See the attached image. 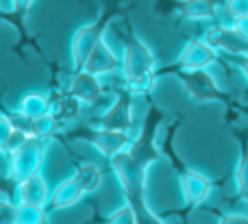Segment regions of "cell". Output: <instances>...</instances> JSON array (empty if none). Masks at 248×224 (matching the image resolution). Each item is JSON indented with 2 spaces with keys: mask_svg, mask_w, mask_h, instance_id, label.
<instances>
[{
  "mask_svg": "<svg viewBox=\"0 0 248 224\" xmlns=\"http://www.w3.org/2000/svg\"><path fill=\"white\" fill-rule=\"evenodd\" d=\"M131 122V107H128V100H116V103L109 107V111L100 118V129H113V131H124Z\"/></svg>",
  "mask_w": 248,
  "mask_h": 224,
  "instance_id": "30bf717a",
  "label": "cell"
},
{
  "mask_svg": "<svg viewBox=\"0 0 248 224\" xmlns=\"http://www.w3.org/2000/svg\"><path fill=\"white\" fill-rule=\"evenodd\" d=\"M24 137L26 135L17 133V131L13 129L11 118H7V116L0 113V150H11V148L17 146Z\"/></svg>",
  "mask_w": 248,
  "mask_h": 224,
  "instance_id": "7c38bea8",
  "label": "cell"
},
{
  "mask_svg": "<svg viewBox=\"0 0 248 224\" xmlns=\"http://www.w3.org/2000/svg\"><path fill=\"white\" fill-rule=\"evenodd\" d=\"M55 129H57V116H52V113L33 120V137L46 139V137H50V135L55 133Z\"/></svg>",
  "mask_w": 248,
  "mask_h": 224,
  "instance_id": "5bb4252c",
  "label": "cell"
},
{
  "mask_svg": "<svg viewBox=\"0 0 248 224\" xmlns=\"http://www.w3.org/2000/svg\"><path fill=\"white\" fill-rule=\"evenodd\" d=\"M72 177L77 179V183L81 185L83 194H94V192L100 187V183H103L100 168L96 164H90V161H85V164L78 165V168L74 170Z\"/></svg>",
  "mask_w": 248,
  "mask_h": 224,
  "instance_id": "8fae6325",
  "label": "cell"
},
{
  "mask_svg": "<svg viewBox=\"0 0 248 224\" xmlns=\"http://www.w3.org/2000/svg\"><path fill=\"white\" fill-rule=\"evenodd\" d=\"M48 200H50V190L46 185V179L39 172L17 183V203L20 205H33V207L46 209Z\"/></svg>",
  "mask_w": 248,
  "mask_h": 224,
  "instance_id": "277c9868",
  "label": "cell"
},
{
  "mask_svg": "<svg viewBox=\"0 0 248 224\" xmlns=\"http://www.w3.org/2000/svg\"><path fill=\"white\" fill-rule=\"evenodd\" d=\"M107 224H137L135 209L131 207H120L107 218Z\"/></svg>",
  "mask_w": 248,
  "mask_h": 224,
  "instance_id": "9a60e30c",
  "label": "cell"
},
{
  "mask_svg": "<svg viewBox=\"0 0 248 224\" xmlns=\"http://www.w3.org/2000/svg\"><path fill=\"white\" fill-rule=\"evenodd\" d=\"M90 142L98 148V152H103L105 157H116L118 152L124 150V146L128 144L126 133L124 131H113V129H98L96 133H92Z\"/></svg>",
  "mask_w": 248,
  "mask_h": 224,
  "instance_id": "ba28073f",
  "label": "cell"
},
{
  "mask_svg": "<svg viewBox=\"0 0 248 224\" xmlns=\"http://www.w3.org/2000/svg\"><path fill=\"white\" fill-rule=\"evenodd\" d=\"M103 94V85H100V76L87 72V70H77V74L70 81V96L85 105H94Z\"/></svg>",
  "mask_w": 248,
  "mask_h": 224,
  "instance_id": "5b68a950",
  "label": "cell"
},
{
  "mask_svg": "<svg viewBox=\"0 0 248 224\" xmlns=\"http://www.w3.org/2000/svg\"><path fill=\"white\" fill-rule=\"evenodd\" d=\"M46 213L42 207H33V205H20L17 203L16 211V224H44Z\"/></svg>",
  "mask_w": 248,
  "mask_h": 224,
  "instance_id": "4fadbf2b",
  "label": "cell"
},
{
  "mask_svg": "<svg viewBox=\"0 0 248 224\" xmlns=\"http://www.w3.org/2000/svg\"><path fill=\"white\" fill-rule=\"evenodd\" d=\"M11 4L17 11H24V9H29L31 4H33V0H11Z\"/></svg>",
  "mask_w": 248,
  "mask_h": 224,
  "instance_id": "e0dca14e",
  "label": "cell"
},
{
  "mask_svg": "<svg viewBox=\"0 0 248 224\" xmlns=\"http://www.w3.org/2000/svg\"><path fill=\"white\" fill-rule=\"evenodd\" d=\"M118 65H120V59L116 57V52L107 46L105 39H100V42L96 44V48L92 50V55L87 57L85 65H83L81 70H87V72L96 74V76H103V74L113 72Z\"/></svg>",
  "mask_w": 248,
  "mask_h": 224,
  "instance_id": "8992f818",
  "label": "cell"
},
{
  "mask_svg": "<svg viewBox=\"0 0 248 224\" xmlns=\"http://www.w3.org/2000/svg\"><path fill=\"white\" fill-rule=\"evenodd\" d=\"M17 205L7 198H0V224H16Z\"/></svg>",
  "mask_w": 248,
  "mask_h": 224,
  "instance_id": "2e32d148",
  "label": "cell"
},
{
  "mask_svg": "<svg viewBox=\"0 0 248 224\" xmlns=\"http://www.w3.org/2000/svg\"><path fill=\"white\" fill-rule=\"evenodd\" d=\"M83 190L77 183V179L70 177L63 179L61 183H57V187L50 192V200H48V207L50 209H68L72 205H77L83 198Z\"/></svg>",
  "mask_w": 248,
  "mask_h": 224,
  "instance_id": "52a82bcc",
  "label": "cell"
},
{
  "mask_svg": "<svg viewBox=\"0 0 248 224\" xmlns=\"http://www.w3.org/2000/svg\"><path fill=\"white\" fill-rule=\"evenodd\" d=\"M17 113L29 118V120H37V118H44V116H48V113H52V103L48 96L31 91V94H26L24 98L20 100Z\"/></svg>",
  "mask_w": 248,
  "mask_h": 224,
  "instance_id": "9c48e42d",
  "label": "cell"
},
{
  "mask_svg": "<svg viewBox=\"0 0 248 224\" xmlns=\"http://www.w3.org/2000/svg\"><path fill=\"white\" fill-rule=\"evenodd\" d=\"M46 139L42 137H24L17 146L9 150V177L11 181L20 183L24 179L39 172L46 150Z\"/></svg>",
  "mask_w": 248,
  "mask_h": 224,
  "instance_id": "6da1fadb",
  "label": "cell"
},
{
  "mask_svg": "<svg viewBox=\"0 0 248 224\" xmlns=\"http://www.w3.org/2000/svg\"><path fill=\"white\" fill-rule=\"evenodd\" d=\"M100 24H85L74 33L72 37V63L77 70H81L85 65L87 57L92 55V50L96 48V44L100 42Z\"/></svg>",
  "mask_w": 248,
  "mask_h": 224,
  "instance_id": "3957f363",
  "label": "cell"
},
{
  "mask_svg": "<svg viewBox=\"0 0 248 224\" xmlns=\"http://www.w3.org/2000/svg\"><path fill=\"white\" fill-rule=\"evenodd\" d=\"M124 76L131 85H140L150 68V55L140 42H131L124 50Z\"/></svg>",
  "mask_w": 248,
  "mask_h": 224,
  "instance_id": "7a4b0ae2",
  "label": "cell"
}]
</instances>
